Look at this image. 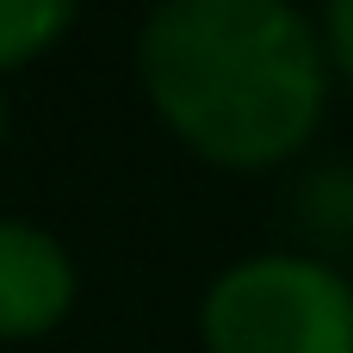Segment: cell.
Masks as SVG:
<instances>
[{
    "label": "cell",
    "mask_w": 353,
    "mask_h": 353,
    "mask_svg": "<svg viewBox=\"0 0 353 353\" xmlns=\"http://www.w3.org/2000/svg\"><path fill=\"white\" fill-rule=\"evenodd\" d=\"M304 223L316 230V236H335V242H347L353 236V174H316V180H304Z\"/></svg>",
    "instance_id": "5"
},
{
    "label": "cell",
    "mask_w": 353,
    "mask_h": 353,
    "mask_svg": "<svg viewBox=\"0 0 353 353\" xmlns=\"http://www.w3.org/2000/svg\"><path fill=\"white\" fill-rule=\"evenodd\" d=\"M0 137H6V99H0Z\"/></svg>",
    "instance_id": "7"
},
{
    "label": "cell",
    "mask_w": 353,
    "mask_h": 353,
    "mask_svg": "<svg viewBox=\"0 0 353 353\" xmlns=\"http://www.w3.org/2000/svg\"><path fill=\"white\" fill-rule=\"evenodd\" d=\"M56 31H68L62 0H0V68L31 62L37 50H50Z\"/></svg>",
    "instance_id": "4"
},
{
    "label": "cell",
    "mask_w": 353,
    "mask_h": 353,
    "mask_svg": "<svg viewBox=\"0 0 353 353\" xmlns=\"http://www.w3.org/2000/svg\"><path fill=\"white\" fill-rule=\"evenodd\" d=\"M137 62L155 112L223 168L285 161L323 118V43L279 0H168Z\"/></svg>",
    "instance_id": "1"
},
{
    "label": "cell",
    "mask_w": 353,
    "mask_h": 353,
    "mask_svg": "<svg viewBox=\"0 0 353 353\" xmlns=\"http://www.w3.org/2000/svg\"><path fill=\"white\" fill-rule=\"evenodd\" d=\"M329 37H335V56H341V68L353 74V0H341V6L329 12Z\"/></svg>",
    "instance_id": "6"
},
{
    "label": "cell",
    "mask_w": 353,
    "mask_h": 353,
    "mask_svg": "<svg viewBox=\"0 0 353 353\" xmlns=\"http://www.w3.org/2000/svg\"><path fill=\"white\" fill-rule=\"evenodd\" d=\"M74 304V267L56 236L31 223H0V341L43 335Z\"/></svg>",
    "instance_id": "3"
},
{
    "label": "cell",
    "mask_w": 353,
    "mask_h": 353,
    "mask_svg": "<svg viewBox=\"0 0 353 353\" xmlns=\"http://www.w3.org/2000/svg\"><path fill=\"white\" fill-rule=\"evenodd\" d=\"M211 353H353V285L323 261L267 254L205 298Z\"/></svg>",
    "instance_id": "2"
}]
</instances>
